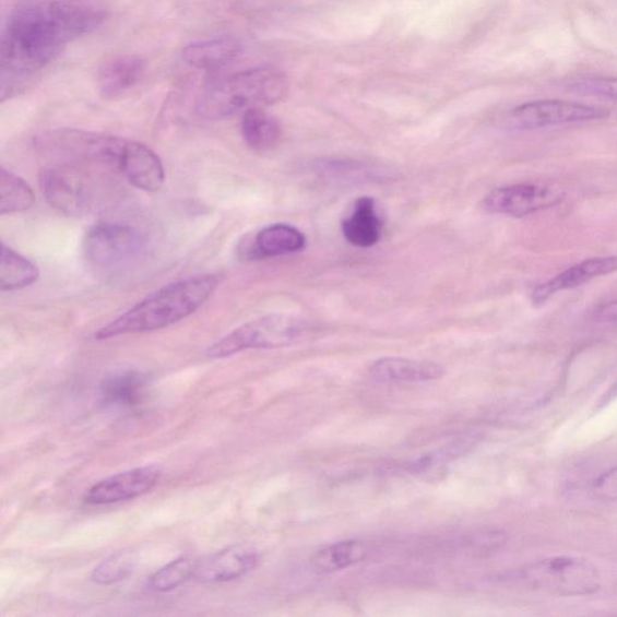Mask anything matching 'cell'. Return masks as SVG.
Listing matches in <instances>:
<instances>
[{
	"label": "cell",
	"instance_id": "cell-2",
	"mask_svg": "<svg viewBox=\"0 0 617 617\" xmlns=\"http://www.w3.org/2000/svg\"><path fill=\"white\" fill-rule=\"evenodd\" d=\"M221 278L215 274L191 276L170 284L147 296L138 305L104 325L95 337L107 341L133 333H146L169 328L189 318L212 298Z\"/></svg>",
	"mask_w": 617,
	"mask_h": 617
},
{
	"label": "cell",
	"instance_id": "cell-13",
	"mask_svg": "<svg viewBox=\"0 0 617 617\" xmlns=\"http://www.w3.org/2000/svg\"><path fill=\"white\" fill-rule=\"evenodd\" d=\"M615 272H617V256H603L579 262L535 287L531 295L532 302L535 307L544 306L558 293L584 286L597 277Z\"/></svg>",
	"mask_w": 617,
	"mask_h": 617
},
{
	"label": "cell",
	"instance_id": "cell-6",
	"mask_svg": "<svg viewBox=\"0 0 617 617\" xmlns=\"http://www.w3.org/2000/svg\"><path fill=\"white\" fill-rule=\"evenodd\" d=\"M41 191L56 211L67 216H83L97 200L95 180L76 163H56L40 176Z\"/></svg>",
	"mask_w": 617,
	"mask_h": 617
},
{
	"label": "cell",
	"instance_id": "cell-22",
	"mask_svg": "<svg viewBox=\"0 0 617 617\" xmlns=\"http://www.w3.org/2000/svg\"><path fill=\"white\" fill-rule=\"evenodd\" d=\"M39 271L29 260L3 244L0 263V288L15 290L37 282Z\"/></svg>",
	"mask_w": 617,
	"mask_h": 617
},
{
	"label": "cell",
	"instance_id": "cell-4",
	"mask_svg": "<svg viewBox=\"0 0 617 617\" xmlns=\"http://www.w3.org/2000/svg\"><path fill=\"white\" fill-rule=\"evenodd\" d=\"M518 579L530 590L557 597L590 596L601 589L597 569L572 556L544 558L523 568Z\"/></svg>",
	"mask_w": 617,
	"mask_h": 617
},
{
	"label": "cell",
	"instance_id": "cell-24",
	"mask_svg": "<svg viewBox=\"0 0 617 617\" xmlns=\"http://www.w3.org/2000/svg\"><path fill=\"white\" fill-rule=\"evenodd\" d=\"M197 560L189 557H180L177 560L157 570L151 576L149 585L157 592H169L194 578Z\"/></svg>",
	"mask_w": 617,
	"mask_h": 617
},
{
	"label": "cell",
	"instance_id": "cell-8",
	"mask_svg": "<svg viewBox=\"0 0 617 617\" xmlns=\"http://www.w3.org/2000/svg\"><path fill=\"white\" fill-rule=\"evenodd\" d=\"M610 111L590 104L563 99L533 100L510 112V122L518 130H542V128L601 121L608 119Z\"/></svg>",
	"mask_w": 617,
	"mask_h": 617
},
{
	"label": "cell",
	"instance_id": "cell-25",
	"mask_svg": "<svg viewBox=\"0 0 617 617\" xmlns=\"http://www.w3.org/2000/svg\"><path fill=\"white\" fill-rule=\"evenodd\" d=\"M134 557L130 553L116 554L93 570L91 579L98 585H112L130 577L133 572Z\"/></svg>",
	"mask_w": 617,
	"mask_h": 617
},
{
	"label": "cell",
	"instance_id": "cell-21",
	"mask_svg": "<svg viewBox=\"0 0 617 617\" xmlns=\"http://www.w3.org/2000/svg\"><path fill=\"white\" fill-rule=\"evenodd\" d=\"M146 380L141 372L123 371L103 382L100 395L111 406H134L143 400Z\"/></svg>",
	"mask_w": 617,
	"mask_h": 617
},
{
	"label": "cell",
	"instance_id": "cell-5",
	"mask_svg": "<svg viewBox=\"0 0 617 617\" xmlns=\"http://www.w3.org/2000/svg\"><path fill=\"white\" fill-rule=\"evenodd\" d=\"M309 330L307 322L282 313L244 323L207 348L211 358H226L250 348H278L299 342Z\"/></svg>",
	"mask_w": 617,
	"mask_h": 617
},
{
	"label": "cell",
	"instance_id": "cell-29",
	"mask_svg": "<svg viewBox=\"0 0 617 617\" xmlns=\"http://www.w3.org/2000/svg\"><path fill=\"white\" fill-rule=\"evenodd\" d=\"M617 398V382L615 383V385L610 389V391L607 393V395H605V403H608L610 401H613L614 399Z\"/></svg>",
	"mask_w": 617,
	"mask_h": 617
},
{
	"label": "cell",
	"instance_id": "cell-23",
	"mask_svg": "<svg viewBox=\"0 0 617 617\" xmlns=\"http://www.w3.org/2000/svg\"><path fill=\"white\" fill-rule=\"evenodd\" d=\"M36 201L27 182L7 169H0V214L11 215L28 211Z\"/></svg>",
	"mask_w": 617,
	"mask_h": 617
},
{
	"label": "cell",
	"instance_id": "cell-9",
	"mask_svg": "<svg viewBox=\"0 0 617 617\" xmlns=\"http://www.w3.org/2000/svg\"><path fill=\"white\" fill-rule=\"evenodd\" d=\"M563 200L565 193L550 186L515 183L488 193L483 207L490 214L520 218L546 211Z\"/></svg>",
	"mask_w": 617,
	"mask_h": 617
},
{
	"label": "cell",
	"instance_id": "cell-20",
	"mask_svg": "<svg viewBox=\"0 0 617 617\" xmlns=\"http://www.w3.org/2000/svg\"><path fill=\"white\" fill-rule=\"evenodd\" d=\"M241 134L250 149L268 151L281 142L283 131L273 115L262 108H253L242 114Z\"/></svg>",
	"mask_w": 617,
	"mask_h": 617
},
{
	"label": "cell",
	"instance_id": "cell-14",
	"mask_svg": "<svg viewBox=\"0 0 617 617\" xmlns=\"http://www.w3.org/2000/svg\"><path fill=\"white\" fill-rule=\"evenodd\" d=\"M144 57L126 55L110 58L103 63L97 75V85L104 98H119L139 84L146 72Z\"/></svg>",
	"mask_w": 617,
	"mask_h": 617
},
{
	"label": "cell",
	"instance_id": "cell-17",
	"mask_svg": "<svg viewBox=\"0 0 617 617\" xmlns=\"http://www.w3.org/2000/svg\"><path fill=\"white\" fill-rule=\"evenodd\" d=\"M240 51L241 46L237 39L223 37L186 46L182 57L189 66L212 72L235 61Z\"/></svg>",
	"mask_w": 617,
	"mask_h": 617
},
{
	"label": "cell",
	"instance_id": "cell-18",
	"mask_svg": "<svg viewBox=\"0 0 617 617\" xmlns=\"http://www.w3.org/2000/svg\"><path fill=\"white\" fill-rule=\"evenodd\" d=\"M344 237L358 248L375 247L381 238L382 223L376 202L369 197L359 198L354 212L343 223Z\"/></svg>",
	"mask_w": 617,
	"mask_h": 617
},
{
	"label": "cell",
	"instance_id": "cell-7",
	"mask_svg": "<svg viewBox=\"0 0 617 617\" xmlns=\"http://www.w3.org/2000/svg\"><path fill=\"white\" fill-rule=\"evenodd\" d=\"M146 247L141 229L115 223L92 226L84 237L85 258L98 266L120 265L137 258Z\"/></svg>",
	"mask_w": 617,
	"mask_h": 617
},
{
	"label": "cell",
	"instance_id": "cell-10",
	"mask_svg": "<svg viewBox=\"0 0 617 617\" xmlns=\"http://www.w3.org/2000/svg\"><path fill=\"white\" fill-rule=\"evenodd\" d=\"M161 472L156 467H141L107 477L93 485L85 496L91 506L127 502L144 496L157 485Z\"/></svg>",
	"mask_w": 617,
	"mask_h": 617
},
{
	"label": "cell",
	"instance_id": "cell-27",
	"mask_svg": "<svg viewBox=\"0 0 617 617\" xmlns=\"http://www.w3.org/2000/svg\"><path fill=\"white\" fill-rule=\"evenodd\" d=\"M591 493L605 500L617 499V467L601 473L591 483Z\"/></svg>",
	"mask_w": 617,
	"mask_h": 617
},
{
	"label": "cell",
	"instance_id": "cell-3",
	"mask_svg": "<svg viewBox=\"0 0 617 617\" xmlns=\"http://www.w3.org/2000/svg\"><path fill=\"white\" fill-rule=\"evenodd\" d=\"M286 74L276 67L247 69L207 84L198 95L195 111L206 120H219L281 102L287 95Z\"/></svg>",
	"mask_w": 617,
	"mask_h": 617
},
{
	"label": "cell",
	"instance_id": "cell-15",
	"mask_svg": "<svg viewBox=\"0 0 617 617\" xmlns=\"http://www.w3.org/2000/svg\"><path fill=\"white\" fill-rule=\"evenodd\" d=\"M370 376L379 382H427L446 376V368L430 360L387 357L370 367Z\"/></svg>",
	"mask_w": 617,
	"mask_h": 617
},
{
	"label": "cell",
	"instance_id": "cell-12",
	"mask_svg": "<svg viewBox=\"0 0 617 617\" xmlns=\"http://www.w3.org/2000/svg\"><path fill=\"white\" fill-rule=\"evenodd\" d=\"M260 563V555L248 545H233L197 560L194 579L204 584H221L249 574Z\"/></svg>",
	"mask_w": 617,
	"mask_h": 617
},
{
	"label": "cell",
	"instance_id": "cell-28",
	"mask_svg": "<svg viewBox=\"0 0 617 617\" xmlns=\"http://www.w3.org/2000/svg\"><path fill=\"white\" fill-rule=\"evenodd\" d=\"M595 317L600 322L617 323V299L598 307Z\"/></svg>",
	"mask_w": 617,
	"mask_h": 617
},
{
	"label": "cell",
	"instance_id": "cell-11",
	"mask_svg": "<svg viewBox=\"0 0 617 617\" xmlns=\"http://www.w3.org/2000/svg\"><path fill=\"white\" fill-rule=\"evenodd\" d=\"M116 171L137 189L146 192L161 190L166 180L165 167L156 153L142 143L127 139L116 162Z\"/></svg>",
	"mask_w": 617,
	"mask_h": 617
},
{
	"label": "cell",
	"instance_id": "cell-1",
	"mask_svg": "<svg viewBox=\"0 0 617 617\" xmlns=\"http://www.w3.org/2000/svg\"><path fill=\"white\" fill-rule=\"evenodd\" d=\"M108 17L104 0H17L0 38V97L13 98L50 66L67 45Z\"/></svg>",
	"mask_w": 617,
	"mask_h": 617
},
{
	"label": "cell",
	"instance_id": "cell-16",
	"mask_svg": "<svg viewBox=\"0 0 617 617\" xmlns=\"http://www.w3.org/2000/svg\"><path fill=\"white\" fill-rule=\"evenodd\" d=\"M306 248V237L294 226L277 224L261 229L249 244L250 259H270Z\"/></svg>",
	"mask_w": 617,
	"mask_h": 617
},
{
	"label": "cell",
	"instance_id": "cell-19",
	"mask_svg": "<svg viewBox=\"0 0 617 617\" xmlns=\"http://www.w3.org/2000/svg\"><path fill=\"white\" fill-rule=\"evenodd\" d=\"M369 553L365 541L347 539L322 547L311 558V567L320 574L341 572L366 560Z\"/></svg>",
	"mask_w": 617,
	"mask_h": 617
},
{
	"label": "cell",
	"instance_id": "cell-26",
	"mask_svg": "<svg viewBox=\"0 0 617 617\" xmlns=\"http://www.w3.org/2000/svg\"><path fill=\"white\" fill-rule=\"evenodd\" d=\"M563 87L580 95L597 96L617 100L616 76H586L566 80Z\"/></svg>",
	"mask_w": 617,
	"mask_h": 617
}]
</instances>
